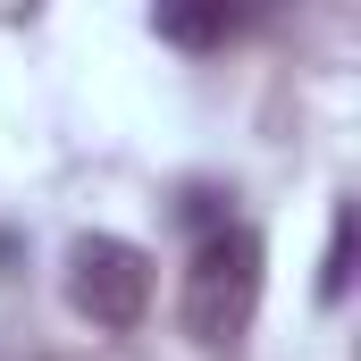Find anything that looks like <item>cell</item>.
<instances>
[{
	"label": "cell",
	"mask_w": 361,
	"mask_h": 361,
	"mask_svg": "<svg viewBox=\"0 0 361 361\" xmlns=\"http://www.w3.org/2000/svg\"><path fill=\"white\" fill-rule=\"evenodd\" d=\"M252 311H261V235L252 227L202 235L185 261V336L202 353H235L252 336Z\"/></svg>",
	"instance_id": "6da1fadb"
},
{
	"label": "cell",
	"mask_w": 361,
	"mask_h": 361,
	"mask_svg": "<svg viewBox=\"0 0 361 361\" xmlns=\"http://www.w3.org/2000/svg\"><path fill=\"white\" fill-rule=\"evenodd\" d=\"M68 302L101 336L143 328V311H152V252L126 244V235H76L68 244Z\"/></svg>",
	"instance_id": "7a4b0ae2"
},
{
	"label": "cell",
	"mask_w": 361,
	"mask_h": 361,
	"mask_svg": "<svg viewBox=\"0 0 361 361\" xmlns=\"http://www.w3.org/2000/svg\"><path fill=\"white\" fill-rule=\"evenodd\" d=\"M235 25H244V17H235L227 0H210V8H160V17H152V34L177 42V51H219Z\"/></svg>",
	"instance_id": "3957f363"
},
{
	"label": "cell",
	"mask_w": 361,
	"mask_h": 361,
	"mask_svg": "<svg viewBox=\"0 0 361 361\" xmlns=\"http://www.w3.org/2000/svg\"><path fill=\"white\" fill-rule=\"evenodd\" d=\"M353 244H361V210L336 202V210H328V252H319V302H328V311L353 294Z\"/></svg>",
	"instance_id": "277c9868"
},
{
	"label": "cell",
	"mask_w": 361,
	"mask_h": 361,
	"mask_svg": "<svg viewBox=\"0 0 361 361\" xmlns=\"http://www.w3.org/2000/svg\"><path fill=\"white\" fill-rule=\"evenodd\" d=\"M227 202H235L227 185H185V193H177V219L193 227V244H202V235H219V227H235V219H227Z\"/></svg>",
	"instance_id": "5b68a950"
}]
</instances>
